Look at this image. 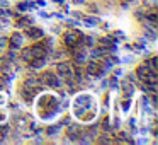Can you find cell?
<instances>
[{
	"label": "cell",
	"mask_w": 158,
	"mask_h": 145,
	"mask_svg": "<svg viewBox=\"0 0 158 145\" xmlns=\"http://www.w3.org/2000/svg\"><path fill=\"white\" fill-rule=\"evenodd\" d=\"M38 80L41 82V86H43V84L51 86V87H60V86H61V77H60L56 72H44V73L39 75Z\"/></svg>",
	"instance_id": "1"
},
{
	"label": "cell",
	"mask_w": 158,
	"mask_h": 145,
	"mask_svg": "<svg viewBox=\"0 0 158 145\" xmlns=\"http://www.w3.org/2000/svg\"><path fill=\"white\" fill-rule=\"evenodd\" d=\"M80 39H82V34H80L78 31H75V29H70V31H66L65 34H63V43H65L68 48H75Z\"/></svg>",
	"instance_id": "2"
},
{
	"label": "cell",
	"mask_w": 158,
	"mask_h": 145,
	"mask_svg": "<svg viewBox=\"0 0 158 145\" xmlns=\"http://www.w3.org/2000/svg\"><path fill=\"white\" fill-rule=\"evenodd\" d=\"M73 65L70 62H61L56 65V73H58L61 79H66V77H73Z\"/></svg>",
	"instance_id": "3"
},
{
	"label": "cell",
	"mask_w": 158,
	"mask_h": 145,
	"mask_svg": "<svg viewBox=\"0 0 158 145\" xmlns=\"http://www.w3.org/2000/svg\"><path fill=\"white\" fill-rule=\"evenodd\" d=\"M102 72H104V70H102V67H100V63L95 62V60L89 62V63H87V67H85V73L89 77H99Z\"/></svg>",
	"instance_id": "4"
},
{
	"label": "cell",
	"mask_w": 158,
	"mask_h": 145,
	"mask_svg": "<svg viewBox=\"0 0 158 145\" xmlns=\"http://www.w3.org/2000/svg\"><path fill=\"white\" fill-rule=\"evenodd\" d=\"M24 34L31 39H41L43 38V29L34 28V26L31 24V26H27V28H24Z\"/></svg>",
	"instance_id": "5"
},
{
	"label": "cell",
	"mask_w": 158,
	"mask_h": 145,
	"mask_svg": "<svg viewBox=\"0 0 158 145\" xmlns=\"http://www.w3.org/2000/svg\"><path fill=\"white\" fill-rule=\"evenodd\" d=\"M97 46H99V50L104 53V55H106L107 51H112V50H114V43H112V39H110V38H100L99 43H97Z\"/></svg>",
	"instance_id": "6"
},
{
	"label": "cell",
	"mask_w": 158,
	"mask_h": 145,
	"mask_svg": "<svg viewBox=\"0 0 158 145\" xmlns=\"http://www.w3.org/2000/svg\"><path fill=\"white\" fill-rule=\"evenodd\" d=\"M22 41H24V36H22L21 33H12L10 38H9V46H10L12 50L21 48V46H22Z\"/></svg>",
	"instance_id": "7"
},
{
	"label": "cell",
	"mask_w": 158,
	"mask_h": 145,
	"mask_svg": "<svg viewBox=\"0 0 158 145\" xmlns=\"http://www.w3.org/2000/svg\"><path fill=\"white\" fill-rule=\"evenodd\" d=\"M66 137L70 140H80V137H82V128L78 125H70L68 130H66Z\"/></svg>",
	"instance_id": "8"
},
{
	"label": "cell",
	"mask_w": 158,
	"mask_h": 145,
	"mask_svg": "<svg viewBox=\"0 0 158 145\" xmlns=\"http://www.w3.org/2000/svg\"><path fill=\"white\" fill-rule=\"evenodd\" d=\"M150 72H153V70H150V68H148V67H146V63H141V65L136 68V75H138V79H139L141 82H144V79H146V75H148Z\"/></svg>",
	"instance_id": "9"
},
{
	"label": "cell",
	"mask_w": 158,
	"mask_h": 145,
	"mask_svg": "<svg viewBox=\"0 0 158 145\" xmlns=\"http://www.w3.org/2000/svg\"><path fill=\"white\" fill-rule=\"evenodd\" d=\"M21 58H22V62H31L32 60V50H31V46H27V48H22V51H21Z\"/></svg>",
	"instance_id": "10"
},
{
	"label": "cell",
	"mask_w": 158,
	"mask_h": 145,
	"mask_svg": "<svg viewBox=\"0 0 158 145\" xmlns=\"http://www.w3.org/2000/svg\"><path fill=\"white\" fill-rule=\"evenodd\" d=\"M123 89H124L126 97H129L131 92H133V86H129V82H127V80H124V82H123Z\"/></svg>",
	"instance_id": "11"
},
{
	"label": "cell",
	"mask_w": 158,
	"mask_h": 145,
	"mask_svg": "<svg viewBox=\"0 0 158 145\" xmlns=\"http://www.w3.org/2000/svg\"><path fill=\"white\" fill-rule=\"evenodd\" d=\"M110 135L109 133H104V135H100V138H99V143H114V140L112 138H109Z\"/></svg>",
	"instance_id": "12"
},
{
	"label": "cell",
	"mask_w": 158,
	"mask_h": 145,
	"mask_svg": "<svg viewBox=\"0 0 158 145\" xmlns=\"http://www.w3.org/2000/svg\"><path fill=\"white\" fill-rule=\"evenodd\" d=\"M17 26H21V28H27V26H31V21H29L27 17H22L17 21Z\"/></svg>",
	"instance_id": "13"
},
{
	"label": "cell",
	"mask_w": 158,
	"mask_h": 145,
	"mask_svg": "<svg viewBox=\"0 0 158 145\" xmlns=\"http://www.w3.org/2000/svg\"><path fill=\"white\" fill-rule=\"evenodd\" d=\"M7 46H9V39L7 38H0V51H4Z\"/></svg>",
	"instance_id": "14"
},
{
	"label": "cell",
	"mask_w": 158,
	"mask_h": 145,
	"mask_svg": "<svg viewBox=\"0 0 158 145\" xmlns=\"http://www.w3.org/2000/svg\"><path fill=\"white\" fill-rule=\"evenodd\" d=\"M7 131H9V128L5 126V125H4V126H0V142H2V140L5 138V135H7Z\"/></svg>",
	"instance_id": "15"
},
{
	"label": "cell",
	"mask_w": 158,
	"mask_h": 145,
	"mask_svg": "<svg viewBox=\"0 0 158 145\" xmlns=\"http://www.w3.org/2000/svg\"><path fill=\"white\" fill-rule=\"evenodd\" d=\"M102 128H104V130H106V131H109V130H110V125H109V118H104V120H102Z\"/></svg>",
	"instance_id": "16"
},
{
	"label": "cell",
	"mask_w": 158,
	"mask_h": 145,
	"mask_svg": "<svg viewBox=\"0 0 158 145\" xmlns=\"http://www.w3.org/2000/svg\"><path fill=\"white\" fill-rule=\"evenodd\" d=\"M4 86H5V84H4V79L0 77V89H4Z\"/></svg>",
	"instance_id": "17"
},
{
	"label": "cell",
	"mask_w": 158,
	"mask_h": 145,
	"mask_svg": "<svg viewBox=\"0 0 158 145\" xmlns=\"http://www.w3.org/2000/svg\"><path fill=\"white\" fill-rule=\"evenodd\" d=\"M4 118H5V116H4V114H2V113H0V121L4 120Z\"/></svg>",
	"instance_id": "18"
},
{
	"label": "cell",
	"mask_w": 158,
	"mask_h": 145,
	"mask_svg": "<svg viewBox=\"0 0 158 145\" xmlns=\"http://www.w3.org/2000/svg\"><path fill=\"white\" fill-rule=\"evenodd\" d=\"M0 53H2V51H0Z\"/></svg>",
	"instance_id": "19"
}]
</instances>
